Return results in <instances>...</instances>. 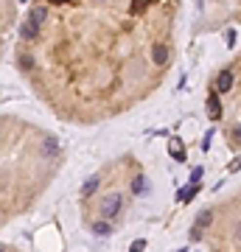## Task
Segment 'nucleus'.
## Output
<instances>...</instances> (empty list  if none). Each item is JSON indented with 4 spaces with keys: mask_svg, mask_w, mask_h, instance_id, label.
<instances>
[{
    "mask_svg": "<svg viewBox=\"0 0 241 252\" xmlns=\"http://www.w3.org/2000/svg\"><path fill=\"white\" fill-rule=\"evenodd\" d=\"M37 34H39V25L31 23V20H25V25H23V36H25V39H34Z\"/></svg>",
    "mask_w": 241,
    "mask_h": 252,
    "instance_id": "8",
    "label": "nucleus"
},
{
    "mask_svg": "<svg viewBox=\"0 0 241 252\" xmlns=\"http://www.w3.org/2000/svg\"><path fill=\"white\" fill-rule=\"evenodd\" d=\"M230 87H233V73H230V70H222V73L216 76V90L219 92H227Z\"/></svg>",
    "mask_w": 241,
    "mask_h": 252,
    "instance_id": "3",
    "label": "nucleus"
},
{
    "mask_svg": "<svg viewBox=\"0 0 241 252\" xmlns=\"http://www.w3.org/2000/svg\"><path fill=\"white\" fill-rule=\"evenodd\" d=\"M168 151H171L174 160H185V146L180 138H168Z\"/></svg>",
    "mask_w": 241,
    "mask_h": 252,
    "instance_id": "4",
    "label": "nucleus"
},
{
    "mask_svg": "<svg viewBox=\"0 0 241 252\" xmlns=\"http://www.w3.org/2000/svg\"><path fill=\"white\" fill-rule=\"evenodd\" d=\"M95 233H98V235H110V224H101V221H98V224H95Z\"/></svg>",
    "mask_w": 241,
    "mask_h": 252,
    "instance_id": "11",
    "label": "nucleus"
},
{
    "mask_svg": "<svg viewBox=\"0 0 241 252\" xmlns=\"http://www.w3.org/2000/svg\"><path fill=\"white\" fill-rule=\"evenodd\" d=\"M132 191H135V194H140V191H143V177H138V180L132 182Z\"/></svg>",
    "mask_w": 241,
    "mask_h": 252,
    "instance_id": "15",
    "label": "nucleus"
},
{
    "mask_svg": "<svg viewBox=\"0 0 241 252\" xmlns=\"http://www.w3.org/2000/svg\"><path fill=\"white\" fill-rule=\"evenodd\" d=\"M233 138H236V140H241V124L236 126V129H233Z\"/></svg>",
    "mask_w": 241,
    "mask_h": 252,
    "instance_id": "17",
    "label": "nucleus"
},
{
    "mask_svg": "<svg viewBox=\"0 0 241 252\" xmlns=\"http://www.w3.org/2000/svg\"><path fill=\"white\" fill-rule=\"evenodd\" d=\"M121 205H124V199H121L118 194L104 196V199H101V216H104V218H112V216H118Z\"/></svg>",
    "mask_w": 241,
    "mask_h": 252,
    "instance_id": "1",
    "label": "nucleus"
},
{
    "mask_svg": "<svg viewBox=\"0 0 241 252\" xmlns=\"http://www.w3.org/2000/svg\"><path fill=\"white\" fill-rule=\"evenodd\" d=\"M143 250H146V241H143V238H138L135 244H132V250H129V252H143Z\"/></svg>",
    "mask_w": 241,
    "mask_h": 252,
    "instance_id": "13",
    "label": "nucleus"
},
{
    "mask_svg": "<svg viewBox=\"0 0 241 252\" xmlns=\"http://www.w3.org/2000/svg\"><path fill=\"white\" fill-rule=\"evenodd\" d=\"M207 112H210V118H219V115H222V104H219L216 95L207 98Z\"/></svg>",
    "mask_w": 241,
    "mask_h": 252,
    "instance_id": "7",
    "label": "nucleus"
},
{
    "mask_svg": "<svg viewBox=\"0 0 241 252\" xmlns=\"http://www.w3.org/2000/svg\"><path fill=\"white\" fill-rule=\"evenodd\" d=\"M199 180H202V168L196 165V168H194V174H191V182H194V185H199Z\"/></svg>",
    "mask_w": 241,
    "mask_h": 252,
    "instance_id": "14",
    "label": "nucleus"
},
{
    "mask_svg": "<svg viewBox=\"0 0 241 252\" xmlns=\"http://www.w3.org/2000/svg\"><path fill=\"white\" fill-rule=\"evenodd\" d=\"M236 241H239V244H241V221H239V224H236Z\"/></svg>",
    "mask_w": 241,
    "mask_h": 252,
    "instance_id": "18",
    "label": "nucleus"
},
{
    "mask_svg": "<svg viewBox=\"0 0 241 252\" xmlns=\"http://www.w3.org/2000/svg\"><path fill=\"white\" fill-rule=\"evenodd\" d=\"M42 154H45V157H56V154H59V140L56 138H45V140H42Z\"/></svg>",
    "mask_w": 241,
    "mask_h": 252,
    "instance_id": "5",
    "label": "nucleus"
},
{
    "mask_svg": "<svg viewBox=\"0 0 241 252\" xmlns=\"http://www.w3.org/2000/svg\"><path fill=\"white\" fill-rule=\"evenodd\" d=\"M54 3H56V0H54Z\"/></svg>",
    "mask_w": 241,
    "mask_h": 252,
    "instance_id": "19",
    "label": "nucleus"
},
{
    "mask_svg": "<svg viewBox=\"0 0 241 252\" xmlns=\"http://www.w3.org/2000/svg\"><path fill=\"white\" fill-rule=\"evenodd\" d=\"M45 17H48V6H45V3H34V6H31V14H28V20L37 23V25H42Z\"/></svg>",
    "mask_w": 241,
    "mask_h": 252,
    "instance_id": "2",
    "label": "nucleus"
},
{
    "mask_svg": "<svg viewBox=\"0 0 241 252\" xmlns=\"http://www.w3.org/2000/svg\"><path fill=\"white\" fill-rule=\"evenodd\" d=\"M151 56H154V62H157V65H166V59H168V51H166V45H160V42H157V45L151 48Z\"/></svg>",
    "mask_w": 241,
    "mask_h": 252,
    "instance_id": "6",
    "label": "nucleus"
},
{
    "mask_svg": "<svg viewBox=\"0 0 241 252\" xmlns=\"http://www.w3.org/2000/svg\"><path fill=\"white\" fill-rule=\"evenodd\" d=\"M95 188H98V177H93V180H87V182H84V188H81V196H93V194H95Z\"/></svg>",
    "mask_w": 241,
    "mask_h": 252,
    "instance_id": "9",
    "label": "nucleus"
},
{
    "mask_svg": "<svg viewBox=\"0 0 241 252\" xmlns=\"http://www.w3.org/2000/svg\"><path fill=\"white\" fill-rule=\"evenodd\" d=\"M239 168H241V160H233V162L227 165V171H239Z\"/></svg>",
    "mask_w": 241,
    "mask_h": 252,
    "instance_id": "16",
    "label": "nucleus"
},
{
    "mask_svg": "<svg viewBox=\"0 0 241 252\" xmlns=\"http://www.w3.org/2000/svg\"><path fill=\"white\" fill-rule=\"evenodd\" d=\"M196 191H199V185H194V188H183V191H180V202H188Z\"/></svg>",
    "mask_w": 241,
    "mask_h": 252,
    "instance_id": "10",
    "label": "nucleus"
},
{
    "mask_svg": "<svg viewBox=\"0 0 241 252\" xmlns=\"http://www.w3.org/2000/svg\"><path fill=\"white\" fill-rule=\"evenodd\" d=\"M207 218H210V213H207V210H205L202 216L196 218V227H199V230H202V227H207Z\"/></svg>",
    "mask_w": 241,
    "mask_h": 252,
    "instance_id": "12",
    "label": "nucleus"
}]
</instances>
